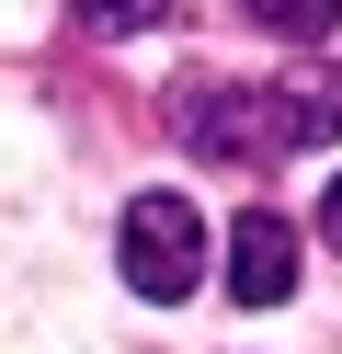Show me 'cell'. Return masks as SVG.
<instances>
[{
    "mask_svg": "<svg viewBox=\"0 0 342 354\" xmlns=\"http://www.w3.org/2000/svg\"><path fill=\"white\" fill-rule=\"evenodd\" d=\"M182 149L228 171H274L296 149L285 126V80H182Z\"/></svg>",
    "mask_w": 342,
    "mask_h": 354,
    "instance_id": "6da1fadb",
    "label": "cell"
},
{
    "mask_svg": "<svg viewBox=\"0 0 342 354\" xmlns=\"http://www.w3.org/2000/svg\"><path fill=\"white\" fill-rule=\"evenodd\" d=\"M114 252H126V286L137 297H194V274H205V217L182 206V194H137L126 206V229H114Z\"/></svg>",
    "mask_w": 342,
    "mask_h": 354,
    "instance_id": "7a4b0ae2",
    "label": "cell"
},
{
    "mask_svg": "<svg viewBox=\"0 0 342 354\" xmlns=\"http://www.w3.org/2000/svg\"><path fill=\"white\" fill-rule=\"evenodd\" d=\"M228 297L240 308H285L296 297V229L285 217H240L228 229Z\"/></svg>",
    "mask_w": 342,
    "mask_h": 354,
    "instance_id": "3957f363",
    "label": "cell"
},
{
    "mask_svg": "<svg viewBox=\"0 0 342 354\" xmlns=\"http://www.w3.org/2000/svg\"><path fill=\"white\" fill-rule=\"evenodd\" d=\"M263 24H274V35H331L342 12H331V0H263Z\"/></svg>",
    "mask_w": 342,
    "mask_h": 354,
    "instance_id": "277c9868",
    "label": "cell"
},
{
    "mask_svg": "<svg viewBox=\"0 0 342 354\" xmlns=\"http://www.w3.org/2000/svg\"><path fill=\"white\" fill-rule=\"evenodd\" d=\"M319 240H331V252H342V183L319 194Z\"/></svg>",
    "mask_w": 342,
    "mask_h": 354,
    "instance_id": "5b68a950",
    "label": "cell"
}]
</instances>
